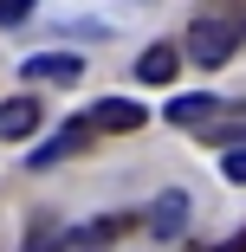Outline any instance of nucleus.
Wrapping results in <instances>:
<instances>
[{
    "mask_svg": "<svg viewBox=\"0 0 246 252\" xmlns=\"http://www.w3.org/2000/svg\"><path fill=\"white\" fill-rule=\"evenodd\" d=\"M175 71H181V45H175V39H156L149 52L136 59V78H142V84H169Z\"/></svg>",
    "mask_w": 246,
    "mask_h": 252,
    "instance_id": "obj_7",
    "label": "nucleus"
},
{
    "mask_svg": "<svg viewBox=\"0 0 246 252\" xmlns=\"http://www.w3.org/2000/svg\"><path fill=\"white\" fill-rule=\"evenodd\" d=\"M20 20H33V0H0V26H20Z\"/></svg>",
    "mask_w": 246,
    "mask_h": 252,
    "instance_id": "obj_12",
    "label": "nucleus"
},
{
    "mask_svg": "<svg viewBox=\"0 0 246 252\" xmlns=\"http://www.w3.org/2000/svg\"><path fill=\"white\" fill-rule=\"evenodd\" d=\"M20 78H26V84H78V78H84V59H78V52H39V59L20 65Z\"/></svg>",
    "mask_w": 246,
    "mask_h": 252,
    "instance_id": "obj_3",
    "label": "nucleus"
},
{
    "mask_svg": "<svg viewBox=\"0 0 246 252\" xmlns=\"http://www.w3.org/2000/svg\"><path fill=\"white\" fill-rule=\"evenodd\" d=\"M175 129H208V117H220V97H208V91H188V97H175V104L162 110Z\"/></svg>",
    "mask_w": 246,
    "mask_h": 252,
    "instance_id": "obj_6",
    "label": "nucleus"
},
{
    "mask_svg": "<svg viewBox=\"0 0 246 252\" xmlns=\"http://www.w3.org/2000/svg\"><path fill=\"white\" fill-rule=\"evenodd\" d=\"M149 123V110L136 104V97H104V104H91V129H104V136H130Z\"/></svg>",
    "mask_w": 246,
    "mask_h": 252,
    "instance_id": "obj_2",
    "label": "nucleus"
},
{
    "mask_svg": "<svg viewBox=\"0 0 246 252\" xmlns=\"http://www.w3.org/2000/svg\"><path fill=\"white\" fill-rule=\"evenodd\" d=\"M181 226H188V194L181 188H162L156 207H149V233L156 239H181Z\"/></svg>",
    "mask_w": 246,
    "mask_h": 252,
    "instance_id": "obj_5",
    "label": "nucleus"
},
{
    "mask_svg": "<svg viewBox=\"0 0 246 252\" xmlns=\"http://www.w3.org/2000/svg\"><path fill=\"white\" fill-rule=\"evenodd\" d=\"M220 175H227V181H240V188H246V142H240V149H233V142H227V156H220Z\"/></svg>",
    "mask_w": 246,
    "mask_h": 252,
    "instance_id": "obj_9",
    "label": "nucleus"
},
{
    "mask_svg": "<svg viewBox=\"0 0 246 252\" xmlns=\"http://www.w3.org/2000/svg\"><path fill=\"white\" fill-rule=\"evenodd\" d=\"M233 45H240V32H233L227 20H214V13H201V20L188 26V59L208 65V71H220V65L233 59Z\"/></svg>",
    "mask_w": 246,
    "mask_h": 252,
    "instance_id": "obj_1",
    "label": "nucleus"
},
{
    "mask_svg": "<svg viewBox=\"0 0 246 252\" xmlns=\"http://www.w3.org/2000/svg\"><path fill=\"white\" fill-rule=\"evenodd\" d=\"M71 252H78V246H71ZM84 252H97V246H84Z\"/></svg>",
    "mask_w": 246,
    "mask_h": 252,
    "instance_id": "obj_13",
    "label": "nucleus"
},
{
    "mask_svg": "<svg viewBox=\"0 0 246 252\" xmlns=\"http://www.w3.org/2000/svg\"><path fill=\"white\" fill-rule=\"evenodd\" d=\"M20 252H65V239H59L52 226H33V239H26Z\"/></svg>",
    "mask_w": 246,
    "mask_h": 252,
    "instance_id": "obj_10",
    "label": "nucleus"
},
{
    "mask_svg": "<svg viewBox=\"0 0 246 252\" xmlns=\"http://www.w3.org/2000/svg\"><path fill=\"white\" fill-rule=\"evenodd\" d=\"M130 226H136V214H104L91 239H117V233H130Z\"/></svg>",
    "mask_w": 246,
    "mask_h": 252,
    "instance_id": "obj_11",
    "label": "nucleus"
},
{
    "mask_svg": "<svg viewBox=\"0 0 246 252\" xmlns=\"http://www.w3.org/2000/svg\"><path fill=\"white\" fill-rule=\"evenodd\" d=\"M84 142H91V123H71L65 136H52L45 149H33V168H52V162H65V156H78Z\"/></svg>",
    "mask_w": 246,
    "mask_h": 252,
    "instance_id": "obj_8",
    "label": "nucleus"
},
{
    "mask_svg": "<svg viewBox=\"0 0 246 252\" xmlns=\"http://www.w3.org/2000/svg\"><path fill=\"white\" fill-rule=\"evenodd\" d=\"M39 123H45L39 97H7V104H0V142H26Z\"/></svg>",
    "mask_w": 246,
    "mask_h": 252,
    "instance_id": "obj_4",
    "label": "nucleus"
}]
</instances>
